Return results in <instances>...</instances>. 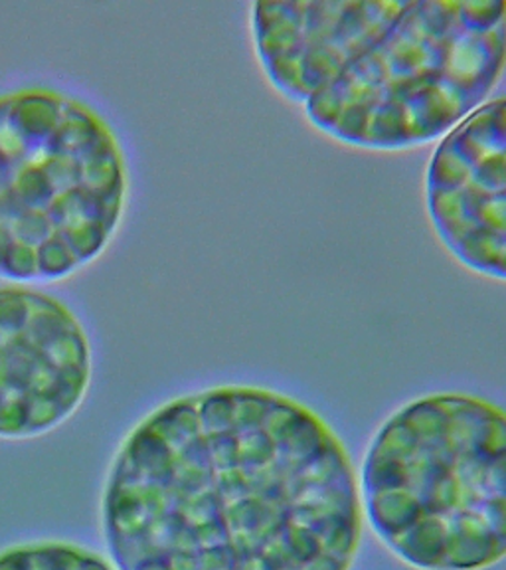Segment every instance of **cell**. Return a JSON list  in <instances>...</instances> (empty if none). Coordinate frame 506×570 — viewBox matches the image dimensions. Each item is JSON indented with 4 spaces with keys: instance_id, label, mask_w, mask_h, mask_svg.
I'll return each instance as SVG.
<instances>
[{
    "instance_id": "cell-2",
    "label": "cell",
    "mask_w": 506,
    "mask_h": 570,
    "mask_svg": "<svg viewBox=\"0 0 506 570\" xmlns=\"http://www.w3.org/2000/svg\"><path fill=\"white\" fill-rule=\"evenodd\" d=\"M363 515L409 569L487 570L506 559V410L465 392L408 402L363 458Z\"/></svg>"
},
{
    "instance_id": "cell-1",
    "label": "cell",
    "mask_w": 506,
    "mask_h": 570,
    "mask_svg": "<svg viewBox=\"0 0 506 570\" xmlns=\"http://www.w3.org/2000/svg\"><path fill=\"white\" fill-rule=\"evenodd\" d=\"M363 527L355 465L333 428L244 384L151 412L103 495L119 570H350Z\"/></svg>"
},
{
    "instance_id": "cell-6",
    "label": "cell",
    "mask_w": 506,
    "mask_h": 570,
    "mask_svg": "<svg viewBox=\"0 0 506 570\" xmlns=\"http://www.w3.org/2000/svg\"><path fill=\"white\" fill-rule=\"evenodd\" d=\"M426 208L462 266L506 282V96L439 141L427 163Z\"/></svg>"
},
{
    "instance_id": "cell-7",
    "label": "cell",
    "mask_w": 506,
    "mask_h": 570,
    "mask_svg": "<svg viewBox=\"0 0 506 570\" xmlns=\"http://www.w3.org/2000/svg\"><path fill=\"white\" fill-rule=\"evenodd\" d=\"M408 2H256L251 36L267 80L307 106L373 48Z\"/></svg>"
},
{
    "instance_id": "cell-3",
    "label": "cell",
    "mask_w": 506,
    "mask_h": 570,
    "mask_svg": "<svg viewBox=\"0 0 506 570\" xmlns=\"http://www.w3.org/2000/svg\"><path fill=\"white\" fill-rule=\"evenodd\" d=\"M127 169L93 107L53 89L0 96V279L76 274L116 236Z\"/></svg>"
},
{
    "instance_id": "cell-5",
    "label": "cell",
    "mask_w": 506,
    "mask_h": 570,
    "mask_svg": "<svg viewBox=\"0 0 506 570\" xmlns=\"http://www.w3.org/2000/svg\"><path fill=\"white\" fill-rule=\"evenodd\" d=\"M91 347L66 303L28 287L0 289V438H34L78 410Z\"/></svg>"
},
{
    "instance_id": "cell-4",
    "label": "cell",
    "mask_w": 506,
    "mask_h": 570,
    "mask_svg": "<svg viewBox=\"0 0 506 570\" xmlns=\"http://www.w3.org/2000/svg\"><path fill=\"white\" fill-rule=\"evenodd\" d=\"M506 70V0L408 2L386 35L305 106L320 134L401 151L444 139Z\"/></svg>"
},
{
    "instance_id": "cell-8",
    "label": "cell",
    "mask_w": 506,
    "mask_h": 570,
    "mask_svg": "<svg viewBox=\"0 0 506 570\" xmlns=\"http://www.w3.org/2000/svg\"><path fill=\"white\" fill-rule=\"evenodd\" d=\"M0 570H116L96 552L70 543H32L0 552Z\"/></svg>"
}]
</instances>
